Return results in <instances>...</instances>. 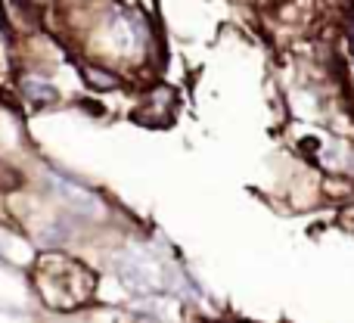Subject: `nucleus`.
I'll list each match as a JSON object with an SVG mask.
<instances>
[{
	"label": "nucleus",
	"instance_id": "20e7f679",
	"mask_svg": "<svg viewBox=\"0 0 354 323\" xmlns=\"http://www.w3.org/2000/svg\"><path fill=\"white\" fill-rule=\"evenodd\" d=\"M81 72H84V78L91 81L93 87H115L118 81L112 78V75H103V72H93V68H81Z\"/></svg>",
	"mask_w": 354,
	"mask_h": 323
},
{
	"label": "nucleus",
	"instance_id": "f257e3e1",
	"mask_svg": "<svg viewBox=\"0 0 354 323\" xmlns=\"http://www.w3.org/2000/svg\"><path fill=\"white\" fill-rule=\"evenodd\" d=\"M35 286L41 293V299L56 311H72L81 308L84 302H91L97 277L91 268H84L81 261L68 255H41L35 264Z\"/></svg>",
	"mask_w": 354,
	"mask_h": 323
},
{
	"label": "nucleus",
	"instance_id": "f03ea898",
	"mask_svg": "<svg viewBox=\"0 0 354 323\" xmlns=\"http://www.w3.org/2000/svg\"><path fill=\"white\" fill-rule=\"evenodd\" d=\"M19 91H22V100H28L35 109L50 106V103H56V100H59V93H56L53 84L37 81V78H22V81H19Z\"/></svg>",
	"mask_w": 354,
	"mask_h": 323
},
{
	"label": "nucleus",
	"instance_id": "7ed1b4c3",
	"mask_svg": "<svg viewBox=\"0 0 354 323\" xmlns=\"http://www.w3.org/2000/svg\"><path fill=\"white\" fill-rule=\"evenodd\" d=\"M56 181V187H59V193L66 196L68 202H75V205H91V199H87L84 193H81L78 187H72V183H66V181H59V177H53Z\"/></svg>",
	"mask_w": 354,
	"mask_h": 323
},
{
	"label": "nucleus",
	"instance_id": "39448f33",
	"mask_svg": "<svg viewBox=\"0 0 354 323\" xmlns=\"http://www.w3.org/2000/svg\"><path fill=\"white\" fill-rule=\"evenodd\" d=\"M0 25H6V19H3V6H0Z\"/></svg>",
	"mask_w": 354,
	"mask_h": 323
}]
</instances>
